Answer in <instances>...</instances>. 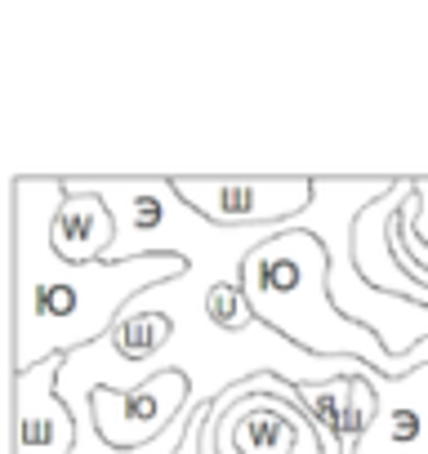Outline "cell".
Segmentation results:
<instances>
[{
    "instance_id": "cell-1",
    "label": "cell",
    "mask_w": 428,
    "mask_h": 454,
    "mask_svg": "<svg viewBox=\"0 0 428 454\" xmlns=\"http://www.w3.org/2000/svg\"><path fill=\"white\" fill-rule=\"evenodd\" d=\"M67 200L63 178L10 183V321L14 374L41 361L72 356L112 334L121 312L187 272L178 254H147L125 263H67L54 250V214Z\"/></svg>"
},
{
    "instance_id": "cell-2",
    "label": "cell",
    "mask_w": 428,
    "mask_h": 454,
    "mask_svg": "<svg viewBox=\"0 0 428 454\" xmlns=\"http://www.w3.org/2000/svg\"><path fill=\"white\" fill-rule=\"evenodd\" d=\"M246 299L250 312L281 334L286 343L321 356V361H361L388 379H397L392 352L379 343L375 330L348 321L330 299V254L317 232L286 227L281 237L264 241L246 268Z\"/></svg>"
},
{
    "instance_id": "cell-3",
    "label": "cell",
    "mask_w": 428,
    "mask_h": 454,
    "mask_svg": "<svg viewBox=\"0 0 428 454\" xmlns=\"http://www.w3.org/2000/svg\"><path fill=\"white\" fill-rule=\"evenodd\" d=\"M174 192L214 227H295L317 178H174Z\"/></svg>"
},
{
    "instance_id": "cell-4",
    "label": "cell",
    "mask_w": 428,
    "mask_h": 454,
    "mask_svg": "<svg viewBox=\"0 0 428 454\" xmlns=\"http://www.w3.org/2000/svg\"><path fill=\"white\" fill-rule=\"evenodd\" d=\"M210 414H214V450L219 454H295L299 441L313 432L304 405L255 392V379L228 387L210 405Z\"/></svg>"
},
{
    "instance_id": "cell-5",
    "label": "cell",
    "mask_w": 428,
    "mask_h": 454,
    "mask_svg": "<svg viewBox=\"0 0 428 454\" xmlns=\"http://www.w3.org/2000/svg\"><path fill=\"white\" fill-rule=\"evenodd\" d=\"M183 410H192V383L178 370H165L130 392L99 387L90 396L94 427L112 450H143V445L161 441L183 419Z\"/></svg>"
},
{
    "instance_id": "cell-6",
    "label": "cell",
    "mask_w": 428,
    "mask_h": 454,
    "mask_svg": "<svg viewBox=\"0 0 428 454\" xmlns=\"http://www.w3.org/2000/svg\"><path fill=\"white\" fill-rule=\"evenodd\" d=\"M63 356L41 361L28 374H14V454H72L76 414L59 396Z\"/></svg>"
},
{
    "instance_id": "cell-7",
    "label": "cell",
    "mask_w": 428,
    "mask_h": 454,
    "mask_svg": "<svg viewBox=\"0 0 428 454\" xmlns=\"http://www.w3.org/2000/svg\"><path fill=\"white\" fill-rule=\"evenodd\" d=\"M366 379L375 387V423L357 454H428V365L401 379L366 370Z\"/></svg>"
},
{
    "instance_id": "cell-8",
    "label": "cell",
    "mask_w": 428,
    "mask_h": 454,
    "mask_svg": "<svg viewBox=\"0 0 428 454\" xmlns=\"http://www.w3.org/2000/svg\"><path fill=\"white\" fill-rule=\"evenodd\" d=\"M116 246V214L94 192H67L54 214V250L67 263H103Z\"/></svg>"
},
{
    "instance_id": "cell-9",
    "label": "cell",
    "mask_w": 428,
    "mask_h": 454,
    "mask_svg": "<svg viewBox=\"0 0 428 454\" xmlns=\"http://www.w3.org/2000/svg\"><path fill=\"white\" fill-rule=\"evenodd\" d=\"M174 321L165 317V312H121V321L112 325V348L125 356V361H134V365H143V374L147 379H156L152 374V365L170 352V343H174Z\"/></svg>"
},
{
    "instance_id": "cell-10",
    "label": "cell",
    "mask_w": 428,
    "mask_h": 454,
    "mask_svg": "<svg viewBox=\"0 0 428 454\" xmlns=\"http://www.w3.org/2000/svg\"><path fill=\"white\" fill-rule=\"evenodd\" d=\"M397 250H401V259H406V263H415L419 272H428V246H419V241H415V227H410L406 205H401V218H397Z\"/></svg>"
},
{
    "instance_id": "cell-11",
    "label": "cell",
    "mask_w": 428,
    "mask_h": 454,
    "mask_svg": "<svg viewBox=\"0 0 428 454\" xmlns=\"http://www.w3.org/2000/svg\"><path fill=\"white\" fill-rule=\"evenodd\" d=\"M410 227H415V241L428 246V178H415V196L406 200Z\"/></svg>"
},
{
    "instance_id": "cell-12",
    "label": "cell",
    "mask_w": 428,
    "mask_h": 454,
    "mask_svg": "<svg viewBox=\"0 0 428 454\" xmlns=\"http://www.w3.org/2000/svg\"><path fill=\"white\" fill-rule=\"evenodd\" d=\"M415 365H428V343H419V348H415L406 361H397V379H401V374H410Z\"/></svg>"
}]
</instances>
